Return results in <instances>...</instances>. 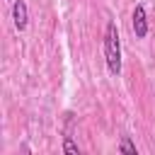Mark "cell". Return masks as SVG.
Masks as SVG:
<instances>
[{"mask_svg":"<svg viewBox=\"0 0 155 155\" xmlns=\"http://www.w3.org/2000/svg\"><path fill=\"white\" fill-rule=\"evenodd\" d=\"M104 58H107L109 73L119 75L121 73V39H119L116 22H109L107 31H104Z\"/></svg>","mask_w":155,"mask_h":155,"instance_id":"cell-1","label":"cell"},{"mask_svg":"<svg viewBox=\"0 0 155 155\" xmlns=\"http://www.w3.org/2000/svg\"><path fill=\"white\" fill-rule=\"evenodd\" d=\"M12 22H15V29L17 31H24L27 24H29V10H27V2L24 0H15L12 2Z\"/></svg>","mask_w":155,"mask_h":155,"instance_id":"cell-2","label":"cell"},{"mask_svg":"<svg viewBox=\"0 0 155 155\" xmlns=\"http://www.w3.org/2000/svg\"><path fill=\"white\" fill-rule=\"evenodd\" d=\"M133 34H136V39H145L148 36V15H145L143 5L133 7Z\"/></svg>","mask_w":155,"mask_h":155,"instance_id":"cell-3","label":"cell"},{"mask_svg":"<svg viewBox=\"0 0 155 155\" xmlns=\"http://www.w3.org/2000/svg\"><path fill=\"white\" fill-rule=\"evenodd\" d=\"M119 153H124V155H136L138 150H136V143H133L128 136H124V138L119 140Z\"/></svg>","mask_w":155,"mask_h":155,"instance_id":"cell-4","label":"cell"},{"mask_svg":"<svg viewBox=\"0 0 155 155\" xmlns=\"http://www.w3.org/2000/svg\"><path fill=\"white\" fill-rule=\"evenodd\" d=\"M63 153H70V155H80V148L70 140V136H65L63 138Z\"/></svg>","mask_w":155,"mask_h":155,"instance_id":"cell-5","label":"cell"}]
</instances>
